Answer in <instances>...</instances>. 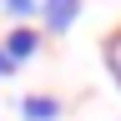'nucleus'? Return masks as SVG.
Returning a JSON list of instances; mask_svg holds the SVG:
<instances>
[{"mask_svg": "<svg viewBox=\"0 0 121 121\" xmlns=\"http://www.w3.org/2000/svg\"><path fill=\"white\" fill-rule=\"evenodd\" d=\"M20 116H25V121H56V116H60V101H56V96H25V101H20Z\"/></svg>", "mask_w": 121, "mask_h": 121, "instance_id": "obj_1", "label": "nucleus"}, {"mask_svg": "<svg viewBox=\"0 0 121 121\" xmlns=\"http://www.w3.org/2000/svg\"><path fill=\"white\" fill-rule=\"evenodd\" d=\"M0 5H5L10 15H30V10H40V5H35V0H0Z\"/></svg>", "mask_w": 121, "mask_h": 121, "instance_id": "obj_5", "label": "nucleus"}, {"mask_svg": "<svg viewBox=\"0 0 121 121\" xmlns=\"http://www.w3.org/2000/svg\"><path fill=\"white\" fill-rule=\"evenodd\" d=\"M5 56H10V66H15V60H30V56H35V30H15V35L5 40Z\"/></svg>", "mask_w": 121, "mask_h": 121, "instance_id": "obj_3", "label": "nucleus"}, {"mask_svg": "<svg viewBox=\"0 0 121 121\" xmlns=\"http://www.w3.org/2000/svg\"><path fill=\"white\" fill-rule=\"evenodd\" d=\"M106 60H111V71H116V81H121V30L106 40Z\"/></svg>", "mask_w": 121, "mask_h": 121, "instance_id": "obj_4", "label": "nucleus"}, {"mask_svg": "<svg viewBox=\"0 0 121 121\" xmlns=\"http://www.w3.org/2000/svg\"><path fill=\"white\" fill-rule=\"evenodd\" d=\"M45 25H51V30H66L71 20H76V10H81V0H45Z\"/></svg>", "mask_w": 121, "mask_h": 121, "instance_id": "obj_2", "label": "nucleus"}, {"mask_svg": "<svg viewBox=\"0 0 121 121\" xmlns=\"http://www.w3.org/2000/svg\"><path fill=\"white\" fill-rule=\"evenodd\" d=\"M5 71H10V56H5V51H0V76H5Z\"/></svg>", "mask_w": 121, "mask_h": 121, "instance_id": "obj_6", "label": "nucleus"}]
</instances>
